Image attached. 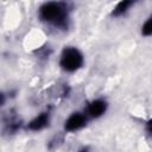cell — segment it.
<instances>
[{"mask_svg":"<svg viewBox=\"0 0 152 152\" xmlns=\"http://www.w3.org/2000/svg\"><path fill=\"white\" fill-rule=\"evenodd\" d=\"M71 8L68 0H51L39 7L38 17L43 23L56 28H68Z\"/></svg>","mask_w":152,"mask_h":152,"instance_id":"6da1fadb","label":"cell"},{"mask_svg":"<svg viewBox=\"0 0 152 152\" xmlns=\"http://www.w3.org/2000/svg\"><path fill=\"white\" fill-rule=\"evenodd\" d=\"M83 53L75 46H65L59 56V66L66 72H75L83 66Z\"/></svg>","mask_w":152,"mask_h":152,"instance_id":"7a4b0ae2","label":"cell"},{"mask_svg":"<svg viewBox=\"0 0 152 152\" xmlns=\"http://www.w3.org/2000/svg\"><path fill=\"white\" fill-rule=\"evenodd\" d=\"M89 118L86 115V113H81V112H74L71 113L68 119L64 122V129L66 132H76L80 131L81 128H83L87 122H88Z\"/></svg>","mask_w":152,"mask_h":152,"instance_id":"3957f363","label":"cell"},{"mask_svg":"<svg viewBox=\"0 0 152 152\" xmlns=\"http://www.w3.org/2000/svg\"><path fill=\"white\" fill-rule=\"evenodd\" d=\"M107 108H108V103H107L106 100L95 99V100L90 101L87 104V107L84 109V113L89 119H97L107 112Z\"/></svg>","mask_w":152,"mask_h":152,"instance_id":"277c9868","label":"cell"},{"mask_svg":"<svg viewBox=\"0 0 152 152\" xmlns=\"http://www.w3.org/2000/svg\"><path fill=\"white\" fill-rule=\"evenodd\" d=\"M49 124H50V113L43 112L27 124V129L31 132H39L44 129L46 126H49Z\"/></svg>","mask_w":152,"mask_h":152,"instance_id":"5b68a950","label":"cell"},{"mask_svg":"<svg viewBox=\"0 0 152 152\" xmlns=\"http://www.w3.org/2000/svg\"><path fill=\"white\" fill-rule=\"evenodd\" d=\"M139 0H120L116 6L113 8L112 11V17L114 18H118V17H121L124 15L125 13H127L129 11V8L132 6H134Z\"/></svg>","mask_w":152,"mask_h":152,"instance_id":"8992f818","label":"cell"},{"mask_svg":"<svg viewBox=\"0 0 152 152\" xmlns=\"http://www.w3.org/2000/svg\"><path fill=\"white\" fill-rule=\"evenodd\" d=\"M141 34L145 36V37L152 36V13L148 15V18L142 24V26H141Z\"/></svg>","mask_w":152,"mask_h":152,"instance_id":"52a82bcc","label":"cell"},{"mask_svg":"<svg viewBox=\"0 0 152 152\" xmlns=\"http://www.w3.org/2000/svg\"><path fill=\"white\" fill-rule=\"evenodd\" d=\"M146 131H147V133L150 134V135H152V118L147 121V124H146Z\"/></svg>","mask_w":152,"mask_h":152,"instance_id":"ba28073f","label":"cell"}]
</instances>
